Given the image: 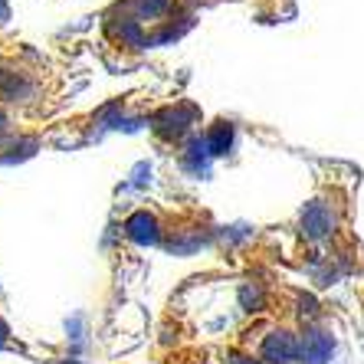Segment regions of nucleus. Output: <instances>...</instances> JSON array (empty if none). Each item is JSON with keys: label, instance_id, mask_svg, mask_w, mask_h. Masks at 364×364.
I'll return each instance as SVG.
<instances>
[{"label": "nucleus", "instance_id": "1", "mask_svg": "<svg viewBox=\"0 0 364 364\" xmlns=\"http://www.w3.org/2000/svg\"><path fill=\"white\" fill-rule=\"evenodd\" d=\"M358 187L361 171L348 161H315V184L289 223L299 269L348 276L364 286V240L358 237Z\"/></svg>", "mask_w": 364, "mask_h": 364}, {"label": "nucleus", "instance_id": "2", "mask_svg": "<svg viewBox=\"0 0 364 364\" xmlns=\"http://www.w3.org/2000/svg\"><path fill=\"white\" fill-rule=\"evenodd\" d=\"M63 89L60 73L23 43H0V105L43 119Z\"/></svg>", "mask_w": 364, "mask_h": 364}, {"label": "nucleus", "instance_id": "3", "mask_svg": "<svg viewBox=\"0 0 364 364\" xmlns=\"http://www.w3.org/2000/svg\"><path fill=\"white\" fill-rule=\"evenodd\" d=\"M200 109L191 99H171L161 102L158 109L148 115V128H151V141L161 148L164 154L187 148V141L200 135Z\"/></svg>", "mask_w": 364, "mask_h": 364}, {"label": "nucleus", "instance_id": "5", "mask_svg": "<svg viewBox=\"0 0 364 364\" xmlns=\"http://www.w3.org/2000/svg\"><path fill=\"white\" fill-rule=\"evenodd\" d=\"M355 296H358V302H361V312H364V286H355Z\"/></svg>", "mask_w": 364, "mask_h": 364}, {"label": "nucleus", "instance_id": "4", "mask_svg": "<svg viewBox=\"0 0 364 364\" xmlns=\"http://www.w3.org/2000/svg\"><path fill=\"white\" fill-rule=\"evenodd\" d=\"M250 4H253L263 17L279 20V17H289V14H292V0H250Z\"/></svg>", "mask_w": 364, "mask_h": 364}, {"label": "nucleus", "instance_id": "6", "mask_svg": "<svg viewBox=\"0 0 364 364\" xmlns=\"http://www.w3.org/2000/svg\"><path fill=\"white\" fill-rule=\"evenodd\" d=\"M60 364H82V361H60Z\"/></svg>", "mask_w": 364, "mask_h": 364}]
</instances>
